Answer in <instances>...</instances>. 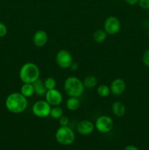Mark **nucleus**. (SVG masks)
<instances>
[{
    "label": "nucleus",
    "instance_id": "obj_1",
    "mask_svg": "<svg viewBox=\"0 0 149 150\" xmlns=\"http://www.w3.org/2000/svg\"><path fill=\"white\" fill-rule=\"evenodd\" d=\"M5 106L13 114H20L27 108L28 100L20 92H13L6 98Z\"/></svg>",
    "mask_w": 149,
    "mask_h": 150
},
{
    "label": "nucleus",
    "instance_id": "obj_2",
    "mask_svg": "<svg viewBox=\"0 0 149 150\" xmlns=\"http://www.w3.org/2000/svg\"><path fill=\"white\" fill-rule=\"evenodd\" d=\"M40 70L33 62H26L22 65L19 71V78L23 83H33L39 79Z\"/></svg>",
    "mask_w": 149,
    "mask_h": 150
},
{
    "label": "nucleus",
    "instance_id": "obj_3",
    "mask_svg": "<svg viewBox=\"0 0 149 150\" xmlns=\"http://www.w3.org/2000/svg\"><path fill=\"white\" fill-rule=\"evenodd\" d=\"M64 89L70 97L79 98L83 94L85 86L82 81L74 76L68 77L64 83Z\"/></svg>",
    "mask_w": 149,
    "mask_h": 150
},
{
    "label": "nucleus",
    "instance_id": "obj_4",
    "mask_svg": "<svg viewBox=\"0 0 149 150\" xmlns=\"http://www.w3.org/2000/svg\"><path fill=\"white\" fill-rule=\"evenodd\" d=\"M55 138L58 144L64 146H69L74 143L75 140V134L72 129L69 126H60L56 130Z\"/></svg>",
    "mask_w": 149,
    "mask_h": 150
},
{
    "label": "nucleus",
    "instance_id": "obj_5",
    "mask_svg": "<svg viewBox=\"0 0 149 150\" xmlns=\"http://www.w3.org/2000/svg\"><path fill=\"white\" fill-rule=\"evenodd\" d=\"M95 128L101 133H108L112 130L114 122L110 117L107 115L99 116L95 122Z\"/></svg>",
    "mask_w": 149,
    "mask_h": 150
},
{
    "label": "nucleus",
    "instance_id": "obj_6",
    "mask_svg": "<svg viewBox=\"0 0 149 150\" xmlns=\"http://www.w3.org/2000/svg\"><path fill=\"white\" fill-rule=\"evenodd\" d=\"M73 62L71 53L66 49L59 50L56 55V62L62 69L70 68Z\"/></svg>",
    "mask_w": 149,
    "mask_h": 150
},
{
    "label": "nucleus",
    "instance_id": "obj_7",
    "mask_svg": "<svg viewBox=\"0 0 149 150\" xmlns=\"http://www.w3.org/2000/svg\"><path fill=\"white\" fill-rule=\"evenodd\" d=\"M51 105L46 100H38L32 106V113L39 118H45L50 116Z\"/></svg>",
    "mask_w": 149,
    "mask_h": 150
},
{
    "label": "nucleus",
    "instance_id": "obj_8",
    "mask_svg": "<svg viewBox=\"0 0 149 150\" xmlns=\"http://www.w3.org/2000/svg\"><path fill=\"white\" fill-rule=\"evenodd\" d=\"M103 26V29L108 35H115L119 32L121 27V23L118 18L112 16L105 19Z\"/></svg>",
    "mask_w": 149,
    "mask_h": 150
},
{
    "label": "nucleus",
    "instance_id": "obj_9",
    "mask_svg": "<svg viewBox=\"0 0 149 150\" xmlns=\"http://www.w3.org/2000/svg\"><path fill=\"white\" fill-rule=\"evenodd\" d=\"M45 100L51 106H58L61 104L63 101V95L59 90L56 89L47 91L45 94Z\"/></svg>",
    "mask_w": 149,
    "mask_h": 150
},
{
    "label": "nucleus",
    "instance_id": "obj_10",
    "mask_svg": "<svg viewBox=\"0 0 149 150\" xmlns=\"http://www.w3.org/2000/svg\"><path fill=\"white\" fill-rule=\"evenodd\" d=\"M94 129V124L90 120H82L77 125V132L82 136H89L93 133Z\"/></svg>",
    "mask_w": 149,
    "mask_h": 150
},
{
    "label": "nucleus",
    "instance_id": "obj_11",
    "mask_svg": "<svg viewBox=\"0 0 149 150\" xmlns=\"http://www.w3.org/2000/svg\"><path fill=\"white\" fill-rule=\"evenodd\" d=\"M127 84L122 79H115L111 83L110 86L111 94L115 96L121 95L126 90Z\"/></svg>",
    "mask_w": 149,
    "mask_h": 150
},
{
    "label": "nucleus",
    "instance_id": "obj_12",
    "mask_svg": "<svg viewBox=\"0 0 149 150\" xmlns=\"http://www.w3.org/2000/svg\"><path fill=\"white\" fill-rule=\"evenodd\" d=\"M48 40V34L45 31L42 30H37L33 35L32 38V41L35 46L38 47V48H42L44 47L47 44Z\"/></svg>",
    "mask_w": 149,
    "mask_h": 150
},
{
    "label": "nucleus",
    "instance_id": "obj_13",
    "mask_svg": "<svg viewBox=\"0 0 149 150\" xmlns=\"http://www.w3.org/2000/svg\"><path fill=\"white\" fill-rule=\"evenodd\" d=\"M112 112L115 117H122L126 114V106L121 101H115L112 104Z\"/></svg>",
    "mask_w": 149,
    "mask_h": 150
},
{
    "label": "nucleus",
    "instance_id": "obj_14",
    "mask_svg": "<svg viewBox=\"0 0 149 150\" xmlns=\"http://www.w3.org/2000/svg\"><path fill=\"white\" fill-rule=\"evenodd\" d=\"M34 89V93L36 95H37L38 96H45V94L47 92V89L45 88V84H44V82L41 80L40 79H37L35 82H34L33 83Z\"/></svg>",
    "mask_w": 149,
    "mask_h": 150
},
{
    "label": "nucleus",
    "instance_id": "obj_15",
    "mask_svg": "<svg viewBox=\"0 0 149 150\" xmlns=\"http://www.w3.org/2000/svg\"><path fill=\"white\" fill-rule=\"evenodd\" d=\"M66 106L67 109L71 111H77L80 107V100L78 98H76V97H70L67 100Z\"/></svg>",
    "mask_w": 149,
    "mask_h": 150
},
{
    "label": "nucleus",
    "instance_id": "obj_16",
    "mask_svg": "<svg viewBox=\"0 0 149 150\" xmlns=\"http://www.w3.org/2000/svg\"><path fill=\"white\" fill-rule=\"evenodd\" d=\"M108 37V34L104 29H97L93 34V40L96 43H102L105 42Z\"/></svg>",
    "mask_w": 149,
    "mask_h": 150
},
{
    "label": "nucleus",
    "instance_id": "obj_17",
    "mask_svg": "<svg viewBox=\"0 0 149 150\" xmlns=\"http://www.w3.org/2000/svg\"><path fill=\"white\" fill-rule=\"evenodd\" d=\"M83 85H84L85 88L87 89H92L97 86L98 84V79L96 76H92V75H89V76H86L83 81Z\"/></svg>",
    "mask_w": 149,
    "mask_h": 150
},
{
    "label": "nucleus",
    "instance_id": "obj_18",
    "mask_svg": "<svg viewBox=\"0 0 149 150\" xmlns=\"http://www.w3.org/2000/svg\"><path fill=\"white\" fill-rule=\"evenodd\" d=\"M20 93L26 98L32 97L34 94V89L32 83H23L20 88Z\"/></svg>",
    "mask_w": 149,
    "mask_h": 150
},
{
    "label": "nucleus",
    "instance_id": "obj_19",
    "mask_svg": "<svg viewBox=\"0 0 149 150\" xmlns=\"http://www.w3.org/2000/svg\"><path fill=\"white\" fill-rule=\"evenodd\" d=\"M96 92H97L98 95L101 98H107L111 93L110 86H108L106 84L99 85L96 89Z\"/></svg>",
    "mask_w": 149,
    "mask_h": 150
},
{
    "label": "nucleus",
    "instance_id": "obj_20",
    "mask_svg": "<svg viewBox=\"0 0 149 150\" xmlns=\"http://www.w3.org/2000/svg\"><path fill=\"white\" fill-rule=\"evenodd\" d=\"M64 114V111L59 105L58 106H53L50 112V117L54 120H59Z\"/></svg>",
    "mask_w": 149,
    "mask_h": 150
},
{
    "label": "nucleus",
    "instance_id": "obj_21",
    "mask_svg": "<svg viewBox=\"0 0 149 150\" xmlns=\"http://www.w3.org/2000/svg\"><path fill=\"white\" fill-rule=\"evenodd\" d=\"M44 84H45V88L47 90H51V89H56V81L53 79V78H47L44 81Z\"/></svg>",
    "mask_w": 149,
    "mask_h": 150
},
{
    "label": "nucleus",
    "instance_id": "obj_22",
    "mask_svg": "<svg viewBox=\"0 0 149 150\" xmlns=\"http://www.w3.org/2000/svg\"><path fill=\"white\" fill-rule=\"evenodd\" d=\"M142 61L144 65L146 67H149V48L146 49L142 56Z\"/></svg>",
    "mask_w": 149,
    "mask_h": 150
},
{
    "label": "nucleus",
    "instance_id": "obj_23",
    "mask_svg": "<svg viewBox=\"0 0 149 150\" xmlns=\"http://www.w3.org/2000/svg\"><path fill=\"white\" fill-rule=\"evenodd\" d=\"M7 34V28L4 23L0 22V38L6 36Z\"/></svg>",
    "mask_w": 149,
    "mask_h": 150
},
{
    "label": "nucleus",
    "instance_id": "obj_24",
    "mask_svg": "<svg viewBox=\"0 0 149 150\" xmlns=\"http://www.w3.org/2000/svg\"><path fill=\"white\" fill-rule=\"evenodd\" d=\"M138 4L142 9L144 10L149 9V0H139Z\"/></svg>",
    "mask_w": 149,
    "mask_h": 150
},
{
    "label": "nucleus",
    "instance_id": "obj_25",
    "mask_svg": "<svg viewBox=\"0 0 149 150\" xmlns=\"http://www.w3.org/2000/svg\"><path fill=\"white\" fill-rule=\"evenodd\" d=\"M70 123V120L67 117L63 115L61 118L59 119V125L60 126H68Z\"/></svg>",
    "mask_w": 149,
    "mask_h": 150
},
{
    "label": "nucleus",
    "instance_id": "obj_26",
    "mask_svg": "<svg viewBox=\"0 0 149 150\" xmlns=\"http://www.w3.org/2000/svg\"><path fill=\"white\" fill-rule=\"evenodd\" d=\"M78 67H79L78 63L76 62H73L72 63L70 68L71 69V70H72V71H74V70H77V69H78Z\"/></svg>",
    "mask_w": 149,
    "mask_h": 150
},
{
    "label": "nucleus",
    "instance_id": "obj_27",
    "mask_svg": "<svg viewBox=\"0 0 149 150\" xmlns=\"http://www.w3.org/2000/svg\"><path fill=\"white\" fill-rule=\"evenodd\" d=\"M125 1L127 4H129V5L134 6L138 4L139 0H125Z\"/></svg>",
    "mask_w": 149,
    "mask_h": 150
},
{
    "label": "nucleus",
    "instance_id": "obj_28",
    "mask_svg": "<svg viewBox=\"0 0 149 150\" xmlns=\"http://www.w3.org/2000/svg\"><path fill=\"white\" fill-rule=\"evenodd\" d=\"M124 150H140L139 148H137V146H134V145H128V146H126L124 148Z\"/></svg>",
    "mask_w": 149,
    "mask_h": 150
},
{
    "label": "nucleus",
    "instance_id": "obj_29",
    "mask_svg": "<svg viewBox=\"0 0 149 150\" xmlns=\"http://www.w3.org/2000/svg\"><path fill=\"white\" fill-rule=\"evenodd\" d=\"M148 38H149V30H148Z\"/></svg>",
    "mask_w": 149,
    "mask_h": 150
}]
</instances>
